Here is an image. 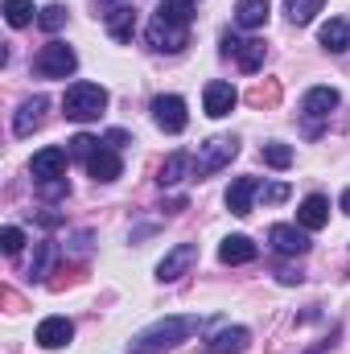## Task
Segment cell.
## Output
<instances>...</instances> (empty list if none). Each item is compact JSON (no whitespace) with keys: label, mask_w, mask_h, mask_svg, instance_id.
<instances>
[{"label":"cell","mask_w":350,"mask_h":354,"mask_svg":"<svg viewBox=\"0 0 350 354\" xmlns=\"http://www.w3.org/2000/svg\"><path fill=\"white\" fill-rule=\"evenodd\" d=\"M198 330H202V317H161L128 342V354H165L174 351L177 342L194 338Z\"/></svg>","instance_id":"cell-1"},{"label":"cell","mask_w":350,"mask_h":354,"mask_svg":"<svg viewBox=\"0 0 350 354\" xmlns=\"http://www.w3.org/2000/svg\"><path fill=\"white\" fill-rule=\"evenodd\" d=\"M62 111L75 124H91V120H99L107 111V91L99 87V83H75L62 95Z\"/></svg>","instance_id":"cell-2"},{"label":"cell","mask_w":350,"mask_h":354,"mask_svg":"<svg viewBox=\"0 0 350 354\" xmlns=\"http://www.w3.org/2000/svg\"><path fill=\"white\" fill-rule=\"evenodd\" d=\"M235 157H239V140H235V136H210L206 145H198V157H194V177L219 174V169H227Z\"/></svg>","instance_id":"cell-3"},{"label":"cell","mask_w":350,"mask_h":354,"mask_svg":"<svg viewBox=\"0 0 350 354\" xmlns=\"http://www.w3.org/2000/svg\"><path fill=\"white\" fill-rule=\"evenodd\" d=\"M33 66H37L42 79H71V75L79 71V54H75L66 41H46V46L37 50Z\"/></svg>","instance_id":"cell-4"},{"label":"cell","mask_w":350,"mask_h":354,"mask_svg":"<svg viewBox=\"0 0 350 354\" xmlns=\"http://www.w3.org/2000/svg\"><path fill=\"white\" fill-rule=\"evenodd\" d=\"M338 107V91L334 87H309L305 99H301V124H305V136H317L322 124L334 115Z\"/></svg>","instance_id":"cell-5"},{"label":"cell","mask_w":350,"mask_h":354,"mask_svg":"<svg viewBox=\"0 0 350 354\" xmlns=\"http://www.w3.org/2000/svg\"><path fill=\"white\" fill-rule=\"evenodd\" d=\"M153 120H157V128L161 132H185V124H190V111H185V99L181 95H157L153 99Z\"/></svg>","instance_id":"cell-6"},{"label":"cell","mask_w":350,"mask_h":354,"mask_svg":"<svg viewBox=\"0 0 350 354\" xmlns=\"http://www.w3.org/2000/svg\"><path fill=\"white\" fill-rule=\"evenodd\" d=\"M185 41H190V29H185V25L161 21V17L149 21V46H153V50H161V54H177V50H185Z\"/></svg>","instance_id":"cell-7"},{"label":"cell","mask_w":350,"mask_h":354,"mask_svg":"<svg viewBox=\"0 0 350 354\" xmlns=\"http://www.w3.org/2000/svg\"><path fill=\"white\" fill-rule=\"evenodd\" d=\"M66 165H71V149H58V145H50V149L33 153V161H29V174L37 177V181H54V177H66Z\"/></svg>","instance_id":"cell-8"},{"label":"cell","mask_w":350,"mask_h":354,"mask_svg":"<svg viewBox=\"0 0 350 354\" xmlns=\"http://www.w3.org/2000/svg\"><path fill=\"white\" fill-rule=\"evenodd\" d=\"M194 264H198V248H194V243H177L174 252H165V260L157 264V280H161V284H174V280H181Z\"/></svg>","instance_id":"cell-9"},{"label":"cell","mask_w":350,"mask_h":354,"mask_svg":"<svg viewBox=\"0 0 350 354\" xmlns=\"http://www.w3.org/2000/svg\"><path fill=\"white\" fill-rule=\"evenodd\" d=\"M235 103H239V91L231 87V83H206V91H202V107H206V115L210 120H223V115H231L235 111Z\"/></svg>","instance_id":"cell-10"},{"label":"cell","mask_w":350,"mask_h":354,"mask_svg":"<svg viewBox=\"0 0 350 354\" xmlns=\"http://www.w3.org/2000/svg\"><path fill=\"white\" fill-rule=\"evenodd\" d=\"M46 107H50V99H46V95L25 99V103L17 107V115H12V132H17V136H33V132L46 124Z\"/></svg>","instance_id":"cell-11"},{"label":"cell","mask_w":350,"mask_h":354,"mask_svg":"<svg viewBox=\"0 0 350 354\" xmlns=\"http://www.w3.org/2000/svg\"><path fill=\"white\" fill-rule=\"evenodd\" d=\"M268 243H272L280 256H305V252H309L305 227H288V223H276V227L268 231Z\"/></svg>","instance_id":"cell-12"},{"label":"cell","mask_w":350,"mask_h":354,"mask_svg":"<svg viewBox=\"0 0 350 354\" xmlns=\"http://www.w3.org/2000/svg\"><path fill=\"white\" fill-rule=\"evenodd\" d=\"M256 194H260V181H256V177H235V181H231V189H227V210H231V214H239V218H248V214H252Z\"/></svg>","instance_id":"cell-13"},{"label":"cell","mask_w":350,"mask_h":354,"mask_svg":"<svg viewBox=\"0 0 350 354\" xmlns=\"http://www.w3.org/2000/svg\"><path fill=\"white\" fill-rule=\"evenodd\" d=\"M71 338H75V326H71L66 317H46V322L37 326V346H42V351H62Z\"/></svg>","instance_id":"cell-14"},{"label":"cell","mask_w":350,"mask_h":354,"mask_svg":"<svg viewBox=\"0 0 350 354\" xmlns=\"http://www.w3.org/2000/svg\"><path fill=\"white\" fill-rule=\"evenodd\" d=\"M330 223V202L322 198V194H309L301 206H297V227H305V231H322Z\"/></svg>","instance_id":"cell-15"},{"label":"cell","mask_w":350,"mask_h":354,"mask_svg":"<svg viewBox=\"0 0 350 354\" xmlns=\"http://www.w3.org/2000/svg\"><path fill=\"white\" fill-rule=\"evenodd\" d=\"M87 174L95 177V181H116V177L124 174V161H120V149H99L95 157L87 161Z\"/></svg>","instance_id":"cell-16"},{"label":"cell","mask_w":350,"mask_h":354,"mask_svg":"<svg viewBox=\"0 0 350 354\" xmlns=\"http://www.w3.org/2000/svg\"><path fill=\"white\" fill-rule=\"evenodd\" d=\"M256 252H260V248H256L248 235H227L223 248H219V260H223V264H252Z\"/></svg>","instance_id":"cell-17"},{"label":"cell","mask_w":350,"mask_h":354,"mask_svg":"<svg viewBox=\"0 0 350 354\" xmlns=\"http://www.w3.org/2000/svg\"><path fill=\"white\" fill-rule=\"evenodd\" d=\"M317 37H322V46H326L330 54H347L350 50V21L347 17H330Z\"/></svg>","instance_id":"cell-18"},{"label":"cell","mask_w":350,"mask_h":354,"mask_svg":"<svg viewBox=\"0 0 350 354\" xmlns=\"http://www.w3.org/2000/svg\"><path fill=\"white\" fill-rule=\"evenodd\" d=\"M268 12H272L268 0H235V21H239V29H264V25H268Z\"/></svg>","instance_id":"cell-19"},{"label":"cell","mask_w":350,"mask_h":354,"mask_svg":"<svg viewBox=\"0 0 350 354\" xmlns=\"http://www.w3.org/2000/svg\"><path fill=\"white\" fill-rule=\"evenodd\" d=\"M185 177H194V157L190 153H169L165 165H161V174H157V181L161 185H181Z\"/></svg>","instance_id":"cell-20"},{"label":"cell","mask_w":350,"mask_h":354,"mask_svg":"<svg viewBox=\"0 0 350 354\" xmlns=\"http://www.w3.org/2000/svg\"><path fill=\"white\" fill-rule=\"evenodd\" d=\"M107 33H111L116 41H132V33H136V12H132L128 4H116V8L107 12Z\"/></svg>","instance_id":"cell-21"},{"label":"cell","mask_w":350,"mask_h":354,"mask_svg":"<svg viewBox=\"0 0 350 354\" xmlns=\"http://www.w3.org/2000/svg\"><path fill=\"white\" fill-rule=\"evenodd\" d=\"M248 342H252V334H248L243 326H231V330L214 334V342H210V354H243V351H248Z\"/></svg>","instance_id":"cell-22"},{"label":"cell","mask_w":350,"mask_h":354,"mask_svg":"<svg viewBox=\"0 0 350 354\" xmlns=\"http://www.w3.org/2000/svg\"><path fill=\"white\" fill-rule=\"evenodd\" d=\"M264 54H268V50H264V41H260V37H248V41L239 46L235 62H239V71H243V75H256V71L264 66Z\"/></svg>","instance_id":"cell-23"},{"label":"cell","mask_w":350,"mask_h":354,"mask_svg":"<svg viewBox=\"0 0 350 354\" xmlns=\"http://www.w3.org/2000/svg\"><path fill=\"white\" fill-rule=\"evenodd\" d=\"M153 17L174 21V25H185V29H190V21H194V0H161Z\"/></svg>","instance_id":"cell-24"},{"label":"cell","mask_w":350,"mask_h":354,"mask_svg":"<svg viewBox=\"0 0 350 354\" xmlns=\"http://www.w3.org/2000/svg\"><path fill=\"white\" fill-rule=\"evenodd\" d=\"M322 8H326V0H284V12L293 25H309Z\"/></svg>","instance_id":"cell-25"},{"label":"cell","mask_w":350,"mask_h":354,"mask_svg":"<svg viewBox=\"0 0 350 354\" xmlns=\"http://www.w3.org/2000/svg\"><path fill=\"white\" fill-rule=\"evenodd\" d=\"M54 256H58V248H54L50 239H42V243L33 248V264H29V276H33V280H46V272H50V264H54Z\"/></svg>","instance_id":"cell-26"},{"label":"cell","mask_w":350,"mask_h":354,"mask_svg":"<svg viewBox=\"0 0 350 354\" xmlns=\"http://www.w3.org/2000/svg\"><path fill=\"white\" fill-rule=\"evenodd\" d=\"M4 21L12 29H25L33 21V0H4Z\"/></svg>","instance_id":"cell-27"},{"label":"cell","mask_w":350,"mask_h":354,"mask_svg":"<svg viewBox=\"0 0 350 354\" xmlns=\"http://www.w3.org/2000/svg\"><path fill=\"white\" fill-rule=\"evenodd\" d=\"M260 157H264V165H272V169H288L293 165V149L280 145V140H268L260 149Z\"/></svg>","instance_id":"cell-28"},{"label":"cell","mask_w":350,"mask_h":354,"mask_svg":"<svg viewBox=\"0 0 350 354\" xmlns=\"http://www.w3.org/2000/svg\"><path fill=\"white\" fill-rule=\"evenodd\" d=\"M66 17H71V12H66V4H46V8L37 12V25H42L46 33H58V29L66 25Z\"/></svg>","instance_id":"cell-29"},{"label":"cell","mask_w":350,"mask_h":354,"mask_svg":"<svg viewBox=\"0 0 350 354\" xmlns=\"http://www.w3.org/2000/svg\"><path fill=\"white\" fill-rule=\"evenodd\" d=\"M99 149H103V140H95V136H87V132H79V136L71 140V157H75V161H83V165H87Z\"/></svg>","instance_id":"cell-30"},{"label":"cell","mask_w":350,"mask_h":354,"mask_svg":"<svg viewBox=\"0 0 350 354\" xmlns=\"http://www.w3.org/2000/svg\"><path fill=\"white\" fill-rule=\"evenodd\" d=\"M21 248H25V231H21V227H4V231H0V252H4V256H17Z\"/></svg>","instance_id":"cell-31"},{"label":"cell","mask_w":350,"mask_h":354,"mask_svg":"<svg viewBox=\"0 0 350 354\" xmlns=\"http://www.w3.org/2000/svg\"><path fill=\"white\" fill-rule=\"evenodd\" d=\"M66 177H54V181H37V194L46 198V202H54V198H66Z\"/></svg>","instance_id":"cell-32"},{"label":"cell","mask_w":350,"mask_h":354,"mask_svg":"<svg viewBox=\"0 0 350 354\" xmlns=\"http://www.w3.org/2000/svg\"><path fill=\"white\" fill-rule=\"evenodd\" d=\"M260 198H264V202H272V206H276V202H284V198H288V185H284V181H272V185H260Z\"/></svg>","instance_id":"cell-33"},{"label":"cell","mask_w":350,"mask_h":354,"mask_svg":"<svg viewBox=\"0 0 350 354\" xmlns=\"http://www.w3.org/2000/svg\"><path fill=\"white\" fill-rule=\"evenodd\" d=\"M103 145H107V149H124V145H132V136H128L124 128H111V132L103 136Z\"/></svg>","instance_id":"cell-34"},{"label":"cell","mask_w":350,"mask_h":354,"mask_svg":"<svg viewBox=\"0 0 350 354\" xmlns=\"http://www.w3.org/2000/svg\"><path fill=\"white\" fill-rule=\"evenodd\" d=\"M239 46H243V41H239L235 33H223V54H227V58H231V54H239Z\"/></svg>","instance_id":"cell-35"},{"label":"cell","mask_w":350,"mask_h":354,"mask_svg":"<svg viewBox=\"0 0 350 354\" xmlns=\"http://www.w3.org/2000/svg\"><path fill=\"white\" fill-rule=\"evenodd\" d=\"M342 214H350V189H342Z\"/></svg>","instance_id":"cell-36"},{"label":"cell","mask_w":350,"mask_h":354,"mask_svg":"<svg viewBox=\"0 0 350 354\" xmlns=\"http://www.w3.org/2000/svg\"><path fill=\"white\" fill-rule=\"evenodd\" d=\"M111 4H128V0H111Z\"/></svg>","instance_id":"cell-37"}]
</instances>
